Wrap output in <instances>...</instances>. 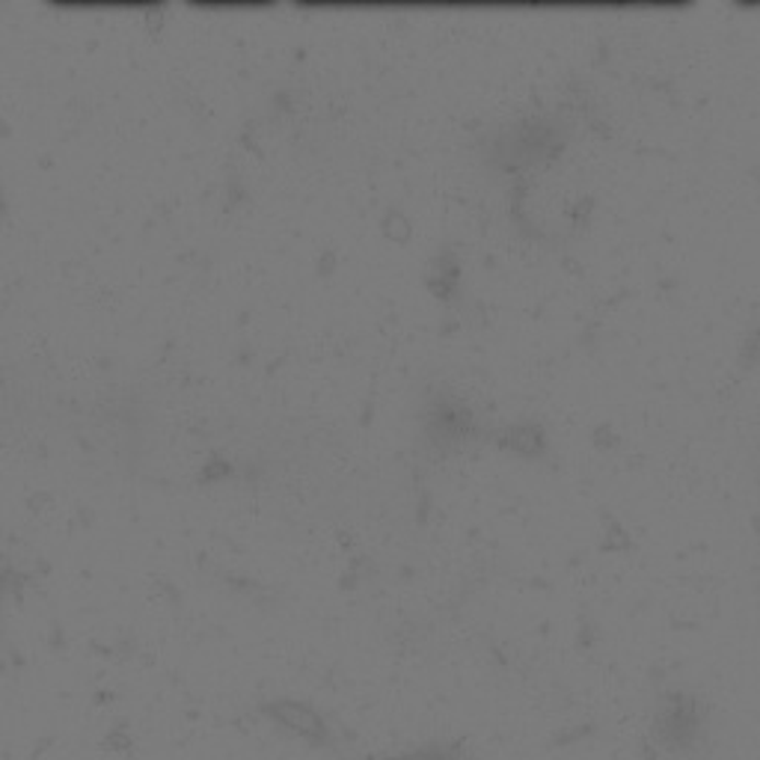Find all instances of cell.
<instances>
[{
    "label": "cell",
    "mask_w": 760,
    "mask_h": 760,
    "mask_svg": "<svg viewBox=\"0 0 760 760\" xmlns=\"http://www.w3.org/2000/svg\"><path fill=\"white\" fill-rule=\"evenodd\" d=\"M0 217H3V196H0Z\"/></svg>",
    "instance_id": "cell-1"
}]
</instances>
